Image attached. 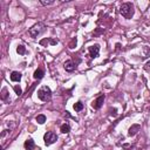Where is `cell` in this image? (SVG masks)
I'll list each match as a JSON object with an SVG mask.
<instances>
[{
	"instance_id": "1",
	"label": "cell",
	"mask_w": 150,
	"mask_h": 150,
	"mask_svg": "<svg viewBox=\"0 0 150 150\" xmlns=\"http://www.w3.org/2000/svg\"><path fill=\"white\" fill-rule=\"evenodd\" d=\"M120 13L126 19H131L134 15V5L131 3H124L120 7Z\"/></svg>"
},
{
	"instance_id": "2",
	"label": "cell",
	"mask_w": 150,
	"mask_h": 150,
	"mask_svg": "<svg viewBox=\"0 0 150 150\" xmlns=\"http://www.w3.org/2000/svg\"><path fill=\"white\" fill-rule=\"evenodd\" d=\"M50 96H52V92H50L49 87H47V86L41 87L39 91H38V97H39L41 101H44V102L49 101Z\"/></svg>"
},
{
	"instance_id": "3",
	"label": "cell",
	"mask_w": 150,
	"mask_h": 150,
	"mask_svg": "<svg viewBox=\"0 0 150 150\" xmlns=\"http://www.w3.org/2000/svg\"><path fill=\"white\" fill-rule=\"evenodd\" d=\"M45 28H46V26H45V24H42V22H39V24H37V25H34L31 29H29V35H31L32 38H37L38 35H40L44 31H45Z\"/></svg>"
},
{
	"instance_id": "4",
	"label": "cell",
	"mask_w": 150,
	"mask_h": 150,
	"mask_svg": "<svg viewBox=\"0 0 150 150\" xmlns=\"http://www.w3.org/2000/svg\"><path fill=\"white\" fill-rule=\"evenodd\" d=\"M44 140H45V144H46V145H50V144H53V143H55V142L57 141V136H56L55 133L48 131V133L45 134Z\"/></svg>"
},
{
	"instance_id": "5",
	"label": "cell",
	"mask_w": 150,
	"mask_h": 150,
	"mask_svg": "<svg viewBox=\"0 0 150 150\" xmlns=\"http://www.w3.org/2000/svg\"><path fill=\"white\" fill-rule=\"evenodd\" d=\"M89 54H91L92 57H97L99 56V52H100V46L99 45H93L88 48Z\"/></svg>"
},
{
	"instance_id": "6",
	"label": "cell",
	"mask_w": 150,
	"mask_h": 150,
	"mask_svg": "<svg viewBox=\"0 0 150 150\" xmlns=\"http://www.w3.org/2000/svg\"><path fill=\"white\" fill-rule=\"evenodd\" d=\"M103 101H104V95H100L94 102H93V108L94 109H100L101 107H102V104H103Z\"/></svg>"
},
{
	"instance_id": "7",
	"label": "cell",
	"mask_w": 150,
	"mask_h": 150,
	"mask_svg": "<svg viewBox=\"0 0 150 150\" xmlns=\"http://www.w3.org/2000/svg\"><path fill=\"white\" fill-rule=\"evenodd\" d=\"M64 66H65V69H66L67 72H73V71L75 69V67H76V65L72 61V60H68V61H66Z\"/></svg>"
},
{
	"instance_id": "8",
	"label": "cell",
	"mask_w": 150,
	"mask_h": 150,
	"mask_svg": "<svg viewBox=\"0 0 150 150\" xmlns=\"http://www.w3.org/2000/svg\"><path fill=\"white\" fill-rule=\"evenodd\" d=\"M140 129H141V126H140V124H133V126L130 127V129H129L128 135H129V136H135V135L138 133Z\"/></svg>"
},
{
	"instance_id": "9",
	"label": "cell",
	"mask_w": 150,
	"mask_h": 150,
	"mask_svg": "<svg viewBox=\"0 0 150 150\" xmlns=\"http://www.w3.org/2000/svg\"><path fill=\"white\" fill-rule=\"evenodd\" d=\"M34 147H35V144H34V141H33L32 138H28V140L25 142V148H26L27 150H33Z\"/></svg>"
},
{
	"instance_id": "10",
	"label": "cell",
	"mask_w": 150,
	"mask_h": 150,
	"mask_svg": "<svg viewBox=\"0 0 150 150\" xmlns=\"http://www.w3.org/2000/svg\"><path fill=\"white\" fill-rule=\"evenodd\" d=\"M11 80L13 82H19L21 80V74L19 72H12L11 73Z\"/></svg>"
},
{
	"instance_id": "11",
	"label": "cell",
	"mask_w": 150,
	"mask_h": 150,
	"mask_svg": "<svg viewBox=\"0 0 150 150\" xmlns=\"http://www.w3.org/2000/svg\"><path fill=\"white\" fill-rule=\"evenodd\" d=\"M44 75H45V72L41 69V68H39V69H37L35 72H34V79L35 80H41L42 77H44Z\"/></svg>"
},
{
	"instance_id": "12",
	"label": "cell",
	"mask_w": 150,
	"mask_h": 150,
	"mask_svg": "<svg viewBox=\"0 0 150 150\" xmlns=\"http://www.w3.org/2000/svg\"><path fill=\"white\" fill-rule=\"evenodd\" d=\"M60 130H61L62 134H68L71 131V126L68 123H64L61 127H60Z\"/></svg>"
},
{
	"instance_id": "13",
	"label": "cell",
	"mask_w": 150,
	"mask_h": 150,
	"mask_svg": "<svg viewBox=\"0 0 150 150\" xmlns=\"http://www.w3.org/2000/svg\"><path fill=\"white\" fill-rule=\"evenodd\" d=\"M35 120H37V122H38V123L42 124V123H45V122H46V116H45V115H38Z\"/></svg>"
},
{
	"instance_id": "14",
	"label": "cell",
	"mask_w": 150,
	"mask_h": 150,
	"mask_svg": "<svg viewBox=\"0 0 150 150\" xmlns=\"http://www.w3.org/2000/svg\"><path fill=\"white\" fill-rule=\"evenodd\" d=\"M82 109H83V103L82 102H76L74 104V110L75 111H81Z\"/></svg>"
},
{
	"instance_id": "15",
	"label": "cell",
	"mask_w": 150,
	"mask_h": 150,
	"mask_svg": "<svg viewBox=\"0 0 150 150\" xmlns=\"http://www.w3.org/2000/svg\"><path fill=\"white\" fill-rule=\"evenodd\" d=\"M17 52H18L20 55H24V54L26 53V48H25V46H22V45L18 46V48H17Z\"/></svg>"
},
{
	"instance_id": "16",
	"label": "cell",
	"mask_w": 150,
	"mask_h": 150,
	"mask_svg": "<svg viewBox=\"0 0 150 150\" xmlns=\"http://www.w3.org/2000/svg\"><path fill=\"white\" fill-rule=\"evenodd\" d=\"M7 96H8V94H7V88H4L3 92H1V99H3L4 101H7Z\"/></svg>"
},
{
	"instance_id": "17",
	"label": "cell",
	"mask_w": 150,
	"mask_h": 150,
	"mask_svg": "<svg viewBox=\"0 0 150 150\" xmlns=\"http://www.w3.org/2000/svg\"><path fill=\"white\" fill-rule=\"evenodd\" d=\"M14 91H15V94H17L18 96H20V95L22 94V91H21V88H20L19 86H14Z\"/></svg>"
},
{
	"instance_id": "18",
	"label": "cell",
	"mask_w": 150,
	"mask_h": 150,
	"mask_svg": "<svg viewBox=\"0 0 150 150\" xmlns=\"http://www.w3.org/2000/svg\"><path fill=\"white\" fill-rule=\"evenodd\" d=\"M41 3V5H44V6H47V5H52L53 4V1H40Z\"/></svg>"
},
{
	"instance_id": "19",
	"label": "cell",
	"mask_w": 150,
	"mask_h": 150,
	"mask_svg": "<svg viewBox=\"0 0 150 150\" xmlns=\"http://www.w3.org/2000/svg\"><path fill=\"white\" fill-rule=\"evenodd\" d=\"M145 69H147L148 72H150V61H149V62H147V65H145Z\"/></svg>"
}]
</instances>
